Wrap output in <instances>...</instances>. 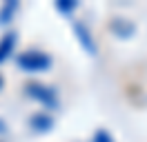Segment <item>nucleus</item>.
<instances>
[{
    "mask_svg": "<svg viewBox=\"0 0 147 142\" xmlns=\"http://www.w3.org/2000/svg\"><path fill=\"white\" fill-rule=\"evenodd\" d=\"M18 67L25 71H31V73H38V71H45L51 67V58L45 51L27 49V51H22L18 56Z\"/></svg>",
    "mask_w": 147,
    "mask_h": 142,
    "instance_id": "f257e3e1",
    "label": "nucleus"
},
{
    "mask_svg": "<svg viewBox=\"0 0 147 142\" xmlns=\"http://www.w3.org/2000/svg\"><path fill=\"white\" fill-rule=\"evenodd\" d=\"M25 91H27V96H31L34 100H38L40 104H45V107H56L58 104L56 91L51 87L42 84V82H27V84H25Z\"/></svg>",
    "mask_w": 147,
    "mask_h": 142,
    "instance_id": "f03ea898",
    "label": "nucleus"
},
{
    "mask_svg": "<svg viewBox=\"0 0 147 142\" xmlns=\"http://www.w3.org/2000/svg\"><path fill=\"white\" fill-rule=\"evenodd\" d=\"M13 47H16V33L9 31V33H5L2 38H0V62H5L11 56Z\"/></svg>",
    "mask_w": 147,
    "mask_h": 142,
    "instance_id": "7ed1b4c3",
    "label": "nucleus"
},
{
    "mask_svg": "<svg viewBox=\"0 0 147 142\" xmlns=\"http://www.w3.org/2000/svg\"><path fill=\"white\" fill-rule=\"evenodd\" d=\"M31 124H34V129H40V131H47L51 124H54V120H51V115H45V113H36L34 118H31Z\"/></svg>",
    "mask_w": 147,
    "mask_h": 142,
    "instance_id": "20e7f679",
    "label": "nucleus"
},
{
    "mask_svg": "<svg viewBox=\"0 0 147 142\" xmlns=\"http://www.w3.org/2000/svg\"><path fill=\"white\" fill-rule=\"evenodd\" d=\"M76 31H78V36H80V42H83L85 49H87L89 53L96 51V49H94V44L89 42V36H87V31H85V27H83V25H76Z\"/></svg>",
    "mask_w": 147,
    "mask_h": 142,
    "instance_id": "39448f33",
    "label": "nucleus"
},
{
    "mask_svg": "<svg viewBox=\"0 0 147 142\" xmlns=\"http://www.w3.org/2000/svg\"><path fill=\"white\" fill-rule=\"evenodd\" d=\"M16 9H18V5H16V2H9V5H5V9L0 11V22H9V16L13 13V11H16Z\"/></svg>",
    "mask_w": 147,
    "mask_h": 142,
    "instance_id": "423d86ee",
    "label": "nucleus"
},
{
    "mask_svg": "<svg viewBox=\"0 0 147 142\" xmlns=\"http://www.w3.org/2000/svg\"><path fill=\"white\" fill-rule=\"evenodd\" d=\"M56 7L65 11V13H69V11H76V2H69V0H63V2H56Z\"/></svg>",
    "mask_w": 147,
    "mask_h": 142,
    "instance_id": "0eeeda50",
    "label": "nucleus"
},
{
    "mask_svg": "<svg viewBox=\"0 0 147 142\" xmlns=\"http://www.w3.org/2000/svg\"><path fill=\"white\" fill-rule=\"evenodd\" d=\"M94 142H114V138L109 135V131H98L94 135Z\"/></svg>",
    "mask_w": 147,
    "mask_h": 142,
    "instance_id": "6e6552de",
    "label": "nucleus"
},
{
    "mask_svg": "<svg viewBox=\"0 0 147 142\" xmlns=\"http://www.w3.org/2000/svg\"><path fill=\"white\" fill-rule=\"evenodd\" d=\"M2 84H5V80H2V76H0V89H2Z\"/></svg>",
    "mask_w": 147,
    "mask_h": 142,
    "instance_id": "1a4fd4ad",
    "label": "nucleus"
}]
</instances>
